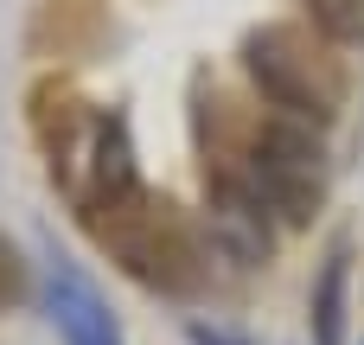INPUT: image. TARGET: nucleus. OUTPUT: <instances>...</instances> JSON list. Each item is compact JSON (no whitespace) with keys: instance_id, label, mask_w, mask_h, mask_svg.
I'll list each match as a JSON object with an SVG mask.
<instances>
[{"instance_id":"f257e3e1","label":"nucleus","mask_w":364,"mask_h":345,"mask_svg":"<svg viewBox=\"0 0 364 345\" xmlns=\"http://www.w3.org/2000/svg\"><path fill=\"white\" fill-rule=\"evenodd\" d=\"M77 218H83V230H90L141 288H154V294L186 301V294H198V288L211 282V250H205V237L192 230V218H186L173 198L147 192L141 179H134L128 192H115V198L77 211Z\"/></svg>"},{"instance_id":"f03ea898","label":"nucleus","mask_w":364,"mask_h":345,"mask_svg":"<svg viewBox=\"0 0 364 345\" xmlns=\"http://www.w3.org/2000/svg\"><path fill=\"white\" fill-rule=\"evenodd\" d=\"M243 70L262 90V102H275L294 122H333L346 102V64L320 26H256L243 38Z\"/></svg>"},{"instance_id":"7ed1b4c3","label":"nucleus","mask_w":364,"mask_h":345,"mask_svg":"<svg viewBox=\"0 0 364 345\" xmlns=\"http://www.w3.org/2000/svg\"><path fill=\"white\" fill-rule=\"evenodd\" d=\"M243 166H250L256 198L282 224H314V211L326 205V147L314 122H294V115L262 122L243 147Z\"/></svg>"},{"instance_id":"20e7f679","label":"nucleus","mask_w":364,"mask_h":345,"mask_svg":"<svg viewBox=\"0 0 364 345\" xmlns=\"http://www.w3.org/2000/svg\"><path fill=\"white\" fill-rule=\"evenodd\" d=\"M45 307H51V327L64 333V345H122V327L109 314V301L96 294V282L77 269V262H51L45 275Z\"/></svg>"},{"instance_id":"39448f33","label":"nucleus","mask_w":364,"mask_h":345,"mask_svg":"<svg viewBox=\"0 0 364 345\" xmlns=\"http://www.w3.org/2000/svg\"><path fill=\"white\" fill-rule=\"evenodd\" d=\"M346 282H352V243H333L314 275V294H307L314 345H346Z\"/></svg>"},{"instance_id":"423d86ee","label":"nucleus","mask_w":364,"mask_h":345,"mask_svg":"<svg viewBox=\"0 0 364 345\" xmlns=\"http://www.w3.org/2000/svg\"><path fill=\"white\" fill-rule=\"evenodd\" d=\"M326 38H364V0H301Z\"/></svg>"},{"instance_id":"0eeeda50","label":"nucleus","mask_w":364,"mask_h":345,"mask_svg":"<svg viewBox=\"0 0 364 345\" xmlns=\"http://www.w3.org/2000/svg\"><path fill=\"white\" fill-rule=\"evenodd\" d=\"M32 294V269H26V256H19V243L0 230V314H13L19 301Z\"/></svg>"},{"instance_id":"6e6552de","label":"nucleus","mask_w":364,"mask_h":345,"mask_svg":"<svg viewBox=\"0 0 364 345\" xmlns=\"http://www.w3.org/2000/svg\"><path fill=\"white\" fill-rule=\"evenodd\" d=\"M186 339H192V345H250L243 333H224V327H205V320H192Z\"/></svg>"}]
</instances>
